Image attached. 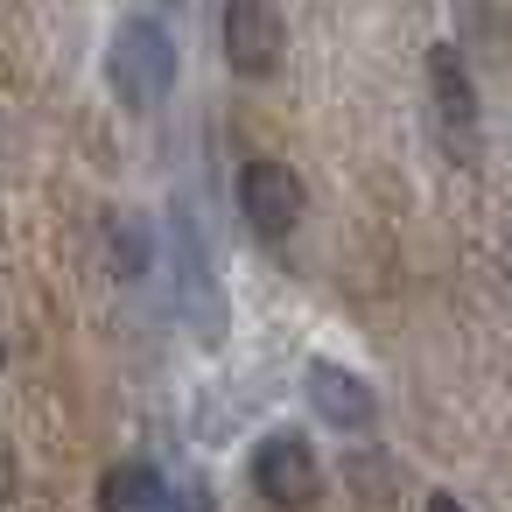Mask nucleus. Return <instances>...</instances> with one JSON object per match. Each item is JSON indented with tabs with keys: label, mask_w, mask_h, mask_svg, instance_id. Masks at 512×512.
<instances>
[{
	"label": "nucleus",
	"mask_w": 512,
	"mask_h": 512,
	"mask_svg": "<svg viewBox=\"0 0 512 512\" xmlns=\"http://www.w3.org/2000/svg\"><path fill=\"white\" fill-rule=\"evenodd\" d=\"M106 78L134 113H155L169 99V85H176V43L155 22H120V36L106 50Z\"/></svg>",
	"instance_id": "nucleus-1"
},
{
	"label": "nucleus",
	"mask_w": 512,
	"mask_h": 512,
	"mask_svg": "<svg viewBox=\"0 0 512 512\" xmlns=\"http://www.w3.org/2000/svg\"><path fill=\"white\" fill-rule=\"evenodd\" d=\"M239 211H246V225L260 232V239H281V232H295L302 225V211H309V190H302V176L288 169V162H246L239 169Z\"/></svg>",
	"instance_id": "nucleus-2"
},
{
	"label": "nucleus",
	"mask_w": 512,
	"mask_h": 512,
	"mask_svg": "<svg viewBox=\"0 0 512 512\" xmlns=\"http://www.w3.org/2000/svg\"><path fill=\"white\" fill-rule=\"evenodd\" d=\"M253 491H260L267 505H281V512L316 505V491H323L316 449H309L302 435H267V442L253 449Z\"/></svg>",
	"instance_id": "nucleus-3"
},
{
	"label": "nucleus",
	"mask_w": 512,
	"mask_h": 512,
	"mask_svg": "<svg viewBox=\"0 0 512 512\" xmlns=\"http://www.w3.org/2000/svg\"><path fill=\"white\" fill-rule=\"evenodd\" d=\"M218 36H225V64H232L239 78H267V71L281 64V50H288V29H281V8H274V0H225Z\"/></svg>",
	"instance_id": "nucleus-4"
},
{
	"label": "nucleus",
	"mask_w": 512,
	"mask_h": 512,
	"mask_svg": "<svg viewBox=\"0 0 512 512\" xmlns=\"http://www.w3.org/2000/svg\"><path fill=\"white\" fill-rule=\"evenodd\" d=\"M309 400H316V414H323L330 428H344V435H365L372 414H379L372 386H365L358 372H344V365H309Z\"/></svg>",
	"instance_id": "nucleus-5"
},
{
	"label": "nucleus",
	"mask_w": 512,
	"mask_h": 512,
	"mask_svg": "<svg viewBox=\"0 0 512 512\" xmlns=\"http://www.w3.org/2000/svg\"><path fill=\"white\" fill-rule=\"evenodd\" d=\"M428 92H435V113H442V127H449V141L463 134H477V85H470V71H463V57L449 50V43H435L428 50Z\"/></svg>",
	"instance_id": "nucleus-6"
},
{
	"label": "nucleus",
	"mask_w": 512,
	"mask_h": 512,
	"mask_svg": "<svg viewBox=\"0 0 512 512\" xmlns=\"http://www.w3.org/2000/svg\"><path fill=\"white\" fill-rule=\"evenodd\" d=\"M99 512H176V498L148 463H113L99 477Z\"/></svg>",
	"instance_id": "nucleus-7"
},
{
	"label": "nucleus",
	"mask_w": 512,
	"mask_h": 512,
	"mask_svg": "<svg viewBox=\"0 0 512 512\" xmlns=\"http://www.w3.org/2000/svg\"><path fill=\"white\" fill-rule=\"evenodd\" d=\"M428 512H470V505H456L449 491H435V498H428Z\"/></svg>",
	"instance_id": "nucleus-8"
},
{
	"label": "nucleus",
	"mask_w": 512,
	"mask_h": 512,
	"mask_svg": "<svg viewBox=\"0 0 512 512\" xmlns=\"http://www.w3.org/2000/svg\"><path fill=\"white\" fill-rule=\"evenodd\" d=\"M148 8H183V0H148Z\"/></svg>",
	"instance_id": "nucleus-9"
}]
</instances>
